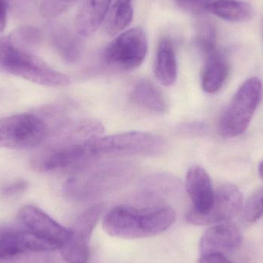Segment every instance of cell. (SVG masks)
Returning a JSON list of instances; mask_svg holds the SVG:
<instances>
[{"mask_svg": "<svg viewBox=\"0 0 263 263\" xmlns=\"http://www.w3.org/2000/svg\"><path fill=\"white\" fill-rule=\"evenodd\" d=\"M242 235L239 227L233 222L216 224L206 230L199 243L201 256L222 255L233 253L242 243Z\"/></svg>", "mask_w": 263, "mask_h": 263, "instance_id": "7c38bea8", "label": "cell"}, {"mask_svg": "<svg viewBox=\"0 0 263 263\" xmlns=\"http://www.w3.org/2000/svg\"><path fill=\"white\" fill-rule=\"evenodd\" d=\"M133 17V0H116L108 15L106 32L112 36L117 35L129 26Z\"/></svg>", "mask_w": 263, "mask_h": 263, "instance_id": "44dd1931", "label": "cell"}, {"mask_svg": "<svg viewBox=\"0 0 263 263\" xmlns=\"http://www.w3.org/2000/svg\"><path fill=\"white\" fill-rule=\"evenodd\" d=\"M84 142L60 145L36 153L30 160L31 168L39 173L66 170L80 166L90 159Z\"/></svg>", "mask_w": 263, "mask_h": 263, "instance_id": "8fae6325", "label": "cell"}, {"mask_svg": "<svg viewBox=\"0 0 263 263\" xmlns=\"http://www.w3.org/2000/svg\"><path fill=\"white\" fill-rule=\"evenodd\" d=\"M29 183L23 179H18L3 187V193L6 196H15L26 191Z\"/></svg>", "mask_w": 263, "mask_h": 263, "instance_id": "83f0119b", "label": "cell"}, {"mask_svg": "<svg viewBox=\"0 0 263 263\" xmlns=\"http://www.w3.org/2000/svg\"><path fill=\"white\" fill-rule=\"evenodd\" d=\"M136 168L124 162L90 164L79 168L66 182L65 193L76 199H89L130 182Z\"/></svg>", "mask_w": 263, "mask_h": 263, "instance_id": "7a4b0ae2", "label": "cell"}, {"mask_svg": "<svg viewBox=\"0 0 263 263\" xmlns=\"http://www.w3.org/2000/svg\"><path fill=\"white\" fill-rule=\"evenodd\" d=\"M18 219L28 231L49 243L54 250H61L71 234V230L65 228L43 210L34 205L22 207Z\"/></svg>", "mask_w": 263, "mask_h": 263, "instance_id": "30bf717a", "label": "cell"}, {"mask_svg": "<svg viewBox=\"0 0 263 263\" xmlns=\"http://www.w3.org/2000/svg\"><path fill=\"white\" fill-rule=\"evenodd\" d=\"M88 154L98 156H155L165 148L159 136L147 132H126L107 136H98L84 142Z\"/></svg>", "mask_w": 263, "mask_h": 263, "instance_id": "277c9868", "label": "cell"}, {"mask_svg": "<svg viewBox=\"0 0 263 263\" xmlns=\"http://www.w3.org/2000/svg\"><path fill=\"white\" fill-rule=\"evenodd\" d=\"M112 0H88L76 16L75 28L81 37L90 36L104 20Z\"/></svg>", "mask_w": 263, "mask_h": 263, "instance_id": "9a60e30c", "label": "cell"}, {"mask_svg": "<svg viewBox=\"0 0 263 263\" xmlns=\"http://www.w3.org/2000/svg\"><path fill=\"white\" fill-rule=\"evenodd\" d=\"M244 216L249 222H255L263 216V187L256 190L247 200Z\"/></svg>", "mask_w": 263, "mask_h": 263, "instance_id": "cb8c5ba5", "label": "cell"}, {"mask_svg": "<svg viewBox=\"0 0 263 263\" xmlns=\"http://www.w3.org/2000/svg\"><path fill=\"white\" fill-rule=\"evenodd\" d=\"M205 59L202 73V89L207 93H216L222 87L228 77V62L219 51Z\"/></svg>", "mask_w": 263, "mask_h": 263, "instance_id": "d6986e66", "label": "cell"}, {"mask_svg": "<svg viewBox=\"0 0 263 263\" xmlns=\"http://www.w3.org/2000/svg\"><path fill=\"white\" fill-rule=\"evenodd\" d=\"M51 40L55 50L66 63H75L81 58L83 44L79 34L65 26H55L51 29Z\"/></svg>", "mask_w": 263, "mask_h": 263, "instance_id": "ac0fdd59", "label": "cell"}, {"mask_svg": "<svg viewBox=\"0 0 263 263\" xmlns=\"http://www.w3.org/2000/svg\"><path fill=\"white\" fill-rule=\"evenodd\" d=\"M0 72L50 87H63L71 83L66 74L51 67L30 50L15 46L8 35L0 38Z\"/></svg>", "mask_w": 263, "mask_h": 263, "instance_id": "3957f363", "label": "cell"}, {"mask_svg": "<svg viewBox=\"0 0 263 263\" xmlns=\"http://www.w3.org/2000/svg\"><path fill=\"white\" fill-rule=\"evenodd\" d=\"M262 96V81L253 77L244 82L219 120V133L225 138L242 134L250 126Z\"/></svg>", "mask_w": 263, "mask_h": 263, "instance_id": "5b68a950", "label": "cell"}, {"mask_svg": "<svg viewBox=\"0 0 263 263\" xmlns=\"http://www.w3.org/2000/svg\"><path fill=\"white\" fill-rule=\"evenodd\" d=\"M195 42L204 57L217 52V32L213 23L208 20H199L196 25Z\"/></svg>", "mask_w": 263, "mask_h": 263, "instance_id": "7402d4cb", "label": "cell"}, {"mask_svg": "<svg viewBox=\"0 0 263 263\" xmlns=\"http://www.w3.org/2000/svg\"><path fill=\"white\" fill-rule=\"evenodd\" d=\"M243 199L239 189L232 184H223L215 192L214 202L205 214L190 211L187 222L196 226L216 225L236 217L242 209Z\"/></svg>", "mask_w": 263, "mask_h": 263, "instance_id": "9c48e42d", "label": "cell"}, {"mask_svg": "<svg viewBox=\"0 0 263 263\" xmlns=\"http://www.w3.org/2000/svg\"><path fill=\"white\" fill-rule=\"evenodd\" d=\"M198 263H234L222 255H205L201 256Z\"/></svg>", "mask_w": 263, "mask_h": 263, "instance_id": "f1b7e54d", "label": "cell"}, {"mask_svg": "<svg viewBox=\"0 0 263 263\" xmlns=\"http://www.w3.org/2000/svg\"><path fill=\"white\" fill-rule=\"evenodd\" d=\"M216 0H175L176 4L182 9L193 14L203 13L209 6Z\"/></svg>", "mask_w": 263, "mask_h": 263, "instance_id": "4316f807", "label": "cell"}, {"mask_svg": "<svg viewBox=\"0 0 263 263\" xmlns=\"http://www.w3.org/2000/svg\"><path fill=\"white\" fill-rule=\"evenodd\" d=\"M186 190L193 202L190 211L205 214L211 210L214 202L215 191L210 176L202 167L194 165L188 170Z\"/></svg>", "mask_w": 263, "mask_h": 263, "instance_id": "4fadbf2b", "label": "cell"}, {"mask_svg": "<svg viewBox=\"0 0 263 263\" xmlns=\"http://www.w3.org/2000/svg\"><path fill=\"white\" fill-rule=\"evenodd\" d=\"M176 221V213L168 205L137 207L118 205L103 219L105 231L122 239L152 237L168 230Z\"/></svg>", "mask_w": 263, "mask_h": 263, "instance_id": "6da1fadb", "label": "cell"}, {"mask_svg": "<svg viewBox=\"0 0 263 263\" xmlns=\"http://www.w3.org/2000/svg\"><path fill=\"white\" fill-rule=\"evenodd\" d=\"M259 173L261 177L263 178V161L259 164Z\"/></svg>", "mask_w": 263, "mask_h": 263, "instance_id": "4dcf8cb0", "label": "cell"}, {"mask_svg": "<svg viewBox=\"0 0 263 263\" xmlns=\"http://www.w3.org/2000/svg\"><path fill=\"white\" fill-rule=\"evenodd\" d=\"M73 3V0H42L40 13L46 18H55L61 15Z\"/></svg>", "mask_w": 263, "mask_h": 263, "instance_id": "484cf974", "label": "cell"}, {"mask_svg": "<svg viewBox=\"0 0 263 263\" xmlns=\"http://www.w3.org/2000/svg\"><path fill=\"white\" fill-rule=\"evenodd\" d=\"M207 12L232 23H244L251 20L254 11L250 3L242 0H216Z\"/></svg>", "mask_w": 263, "mask_h": 263, "instance_id": "ffe728a7", "label": "cell"}, {"mask_svg": "<svg viewBox=\"0 0 263 263\" xmlns=\"http://www.w3.org/2000/svg\"><path fill=\"white\" fill-rule=\"evenodd\" d=\"M133 105L153 114H162L167 109V103L160 89L151 81L142 80L138 82L130 93Z\"/></svg>", "mask_w": 263, "mask_h": 263, "instance_id": "e0dca14e", "label": "cell"}, {"mask_svg": "<svg viewBox=\"0 0 263 263\" xmlns=\"http://www.w3.org/2000/svg\"><path fill=\"white\" fill-rule=\"evenodd\" d=\"M73 1H75V0H73Z\"/></svg>", "mask_w": 263, "mask_h": 263, "instance_id": "1f68e13d", "label": "cell"}, {"mask_svg": "<svg viewBox=\"0 0 263 263\" xmlns=\"http://www.w3.org/2000/svg\"><path fill=\"white\" fill-rule=\"evenodd\" d=\"M46 245L30 232H10L0 236V263L11 260L26 252H46Z\"/></svg>", "mask_w": 263, "mask_h": 263, "instance_id": "5bb4252c", "label": "cell"}, {"mask_svg": "<svg viewBox=\"0 0 263 263\" xmlns=\"http://www.w3.org/2000/svg\"><path fill=\"white\" fill-rule=\"evenodd\" d=\"M7 12L15 18H26L31 15L36 6V0H0Z\"/></svg>", "mask_w": 263, "mask_h": 263, "instance_id": "d4e9b609", "label": "cell"}, {"mask_svg": "<svg viewBox=\"0 0 263 263\" xmlns=\"http://www.w3.org/2000/svg\"><path fill=\"white\" fill-rule=\"evenodd\" d=\"M10 41L15 46L30 50L36 47L42 39V32L39 28L33 26H22L8 35Z\"/></svg>", "mask_w": 263, "mask_h": 263, "instance_id": "603a6c76", "label": "cell"}, {"mask_svg": "<svg viewBox=\"0 0 263 263\" xmlns=\"http://www.w3.org/2000/svg\"><path fill=\"white\" fill-rule=\"evenodd\" d=\"M7 9L0 1V32L4 30L7 22Z\"/></svg>", "mask_w": 263, "mask_h": 263, "instance_id": "f546056e", "label": "cell"}, {"mask_svg": "<svg viewBox=\"0 0 263 263\" xmlns=\"http://www.w3.org/2000/svg\"><path fill=\"white\" fill-rule=\"evenodd\" d=\"M154 72L156 78L163 86H173L177 80V59L174 45L170 39H162L158 44Z\"/></svg>", "mask_w": 263, "mask_h": 263, "instance_id": "2e32d148", "label": "cell"}, {"mask_svg": "<svg viewBox=\"0 0 263 263\" xmlns=\"http://www.w3.org/2000/svg\"><path fill=\"white\" fill-rule=\"evenodd\" d=\"M49 127L38 116L22 114L0 119V148L28 149L47 138Z\"/></svg>", "mask_w": 263, "mask_h": 263, "instance_id": "8992f818", "label": "cell"}, {"mask_svg": "<svg viewBox=\"0 0 263 263\" xmlns=\"http://www.w3.org/2000/svg\"><path fill=\"white\" fill-rule=\"evenodd\" d=\"M104 209L103 204H96L77 218L69 239L60 250L66 263H88L91 236Z\"/></svg>", "mask_w": 263, "mask_h": 263, "instance_id": "ba28073f", "label": "cell"}, {"mask_svg": "<svg viewBox=\"0 0 263 263\" xmlns=\"http://www.w3.org/2000/svg\"><path fill=\"white\" fill-rule=\"evenodd\" d=\"M148 52V39L143 29L132 28L111 42L104 52L108 66L119 70H132L143 63Z\"/></svg>", "mask_w": 263, "mask_h": 263, "instance_id": "52a82bcc", "label": "cell"}]
</instances>
